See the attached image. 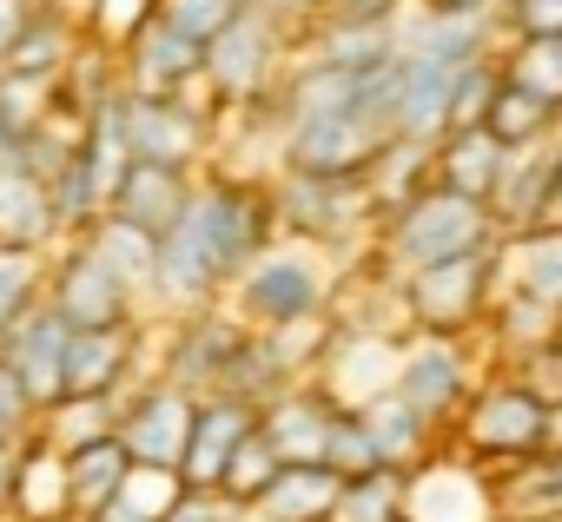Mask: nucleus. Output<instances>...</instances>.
I'll list each match as a JSON object with an SVG mask.
<instances>
[{"mask_svg": "<svg viewBox=\"0 0 562 522\" xmlns=\"http://www.w3.org/2000/svg\"><path fill=\"white\" fill-rule=\"evenodd\" d=\"M225 305L251 325V331H278V325H305V318H331L338 305V272H331V251L312 238L278 231L251 265L232 279Z\"/></svg>", "mask_w": 562, "mask_h": 522, "instance_id": "1", "label": "nucleus"}, {"mask_svg": "<svg viewBox=\"0 0 562 522\" xmlns=\"http://www.w3.org/2000/svg\"><path fill=\"white\" fill-rule=\"evenodd\" d=\"M496 238H503V225H496V212H490L483 198H470V192L430 179L417 198H404V205L378 225V265H384L391 279H411V272H424V265H443V258L483 251V245H496Z\"/></svg>", "mask_w": 562, "mask_h": 522, "instance_id": "2", "label": "nucleus"}, {"mask_svg": "<svg viewBox=\"0 0 562 522\" xmlns=\"http://www.w3.org/2000/svg\"><path fill=\"white\" fill-rule=\"evenodd\" d=\"M299 60V27L285 14H271L265 0H251V8L205 41V93L218 113H245V106H271L278 87H285Z\"/></svg>", "mask_w": 562, "mask_h": 522, "instance_id": "3", "label": "nucleus"}, {"mask_svg": "<svg viewBox=\"0 0 562 522\" xmlns=\"http://www.w3.org/2000/svg\"><path fill=\"white\" fill-rule=\"evenodd\" d=\"M450 436H457V456H470L483 469H516L549 450V390L536 377H496V384L470 390Z\"/></svg>", "mask_w": 562, "mask_h": 522, "instance_id": "4", "label": "nucleus"}, {"mask_svg": "<svg viewBox=\"0 0 562 522\" xmlns=\"http://www.w3.org/2000/svg\"><path fill=\"white\" fill-rule=\"evenodd\" d=\"M120 126H126V146L133 159H153V166H186V172H205L218 166V139H225V113L212 106V93H120Z\"/></svg>", "mask_w": 562, "mask_h": 522, "instance_id": "5", "label": "nucleus"}, {"mask_svg": "<svg viewBox=\"0 0 562 522\" xmlns=\"http://www.w3.org/2000/svg\"><path fill=\"white\" fill-rule=\"evenodd\" d=\"M503 245V238H496ZM496 245L483 251H463V258H443V265H424L404 285V318L411 331H437V338H470L490 325L496 311V292H503V265H496Z\"/></svg>", "mask_w": 562, "mask_h": 522, "instance_id": "6", "label": "nucleus"}, {"mask_svg": "<svg viewBox=\"0 0 562 522\" xmlns=\"http://www.w3.org/2000/svg\"><path fill=\"white\" fill-rule=\"evenodd\" d=\"M271 198H278V231L312 238V245H325V251H338V245H351V238H378L371 179H331V172L278 166V172H271Z\"/></svg>", "mask_w": 562, "mask_h": 522, "instance_id": "7", "label": "nucleus"}, {"mask_svg": "<svg viewBox=\"0 0 562 522\" xmlns=\"http://www.w3.org/2000/svg\"><path fill=\"white\" fill-rule=\"evenodd\" d=\"M245 338H251V325L232 305H205V311H186V318H153V371L212 397V390H225Z\"/></svg>", "mask_w": 562, "mask_h": 522, "instance_id": "8", "label": "nucleus"}, {"mask_svg": "<svg viewBox=\"0 0 562 522\" xmlns=\"http://www.w3.org/2000/svg\"><path fill=\"white\" fill-rule=\"evenodd\" d=\"M47 305H54L74 331H113V325H139V318H153L146 298L106 265V258H100L87 238H60V245H54Z\"/></svg>", "mask_w": 562, "mask_h": 522, "instance_id": "9", "label": "nucleus"}, {"mask_svg": "<svg viewBox=\"0 0 562 522\" xmlns=\"http://www.w3.org/2000/svg\"><path fill=\"white\" fill-rule=\"evenodd\" d=\"M192 417H199V390L172 384L166 371H146L126 397H120V443L133 450V463H186L192 443Z\"/></svg>", "mask_w": 562, "mask_h": 522, "instance_id": "10", "label": "nucleus"}, {"mask_svg": "<svg viewBox=\"0 0 562 522\" xmlns=\"http://www.w3.org/2000/svg\"><path fill=\"white\" fill-rule=\"evenodd\" d=\"M404 404H417L437 430H450L476 390L470 377V351L463 338H437V331H411L404 338V358H397V384H391Z\"/></svg>", "mask_w": 562, "mask_h": 522, "instance_id": "11", "label": "nucleus"}, {"mask_svg": "<svg viewBox=\"0 0 562 522\" xmlns=\"http://www.w3.org/2000/svg\"><path fill=\"white\" fill-rule=\"evenodd\" d=\"M67 344H74V325L47 298L27 318H14L8 331H0V364L14 371V384L27 390L34 410H47V404L67 397Z\"/></svg>", "mask_w": 562, "mask_h": 522, "instance_id": "12", "label": "nucleus"}, {"mask_svg": "<svg viewBox=\"0 0 562 522\" xmlns=\"http://www.w3.org/2000/svg\"><path fill=\"white\" fill-rule=\"evenodd\" d=\"M120 80L133 93H199L205 87V41L179 34L166 14L146 21L133 34V47L120 54Z\"/></svg>", "mask_w": 562, "mask_h": 522, "instance_id": "13", "label": "nucleus"}, {"mask_svg": "<svg viewBox=\"0 0 562 522\" xmlns=\"http://www.w3.org/2000/svg\"><path fill=\"white\" fill-rule=\"evenodd\" d=\"M338 410L345 404L318 377H299V384H285V390L258 410V430L278 443V456H285V463H325L331 430H338Z\"/></svg>", "mask_w": 562, "mask_h": 522, "instance_id": "14", "label": "nucleus"}, {"mask_svg": "<svg viewBox=\"0 0 562 522\" xmlns=\"http://www.w3.org/2000/svg\"><path fill=\"white\" fill-rule=\"evenodd\" d=\"M251 430H258V404H251V397H232V390L199 397L192 443H186V463H179L186 489H218L225 469H232V456H238V443H245Z\"/></svg>", "mask_w": 562, "mask_h": 522, "instance_id": "15", "label": "nucleus"}, {"mask_svg": "<svg viewBox=\"0 0 562 522\" xmlns=\"http://www.w3.org/2000/svg\"><path fill=\"white\" fill-rule=\"evenodd\" d=\"M457 80H463V67H450V60H417V54H397V139L437 146V139L450 133Z\"/></svg>", "mask_w": 562, "mask_h": 522, "instance_id": "16", "label": "nucleus"}, {"mask_svg": "<svg viewBox=\"0 0 562 522\" xmlns=\"http://www.w3.org/2000/svg\"><path fill=\"white\" fill-rule=\"evenodd\" d=\"M8 522H80L74 515V476H67V450L47 443L41 430L21 450V476L8 496Z\"/></svg>", "mask_w": 562, "mask_h": 522, "instance_id": "17", "label": "nucleus"}, {"mask_svg": "<svg viewBox=\"0 0 562 522\" xmlns=\"http://www.w3.org/2000/svg\"><path fill=\"white\" fill-rule=\"evenodd\" d=\"M0 245H60V212H54V185L47 172H34L27 159L0 166Z\"/></svg>", "mask_w": 562, "mask_h": 522, "instance_id": "18", "label": "nucleus"}, {"mask_svg": "<svg viewBox=\"0 0 562 522\" xmlns=\"http://www.w3.org/2000/svg\"><path fill=\"white\" fill-rule=\"evenodd\" d=\"M496 265H503V292H522V298L562 311V225L503 231Z\"/></svg>", "mask_w": 562, "mask_h": 522, "instance_id": "19", "label": "nucleus"}, {"mask_svg": "<svg viewBox=\"0 0 562 522\" xmlns=\"http://www.w3.org/2000/svg\"><path fill=\"white\" fill-rule=\"evenodd\" d=\"M192 185H199V172H186V166L133 159L126 179H120V192H113V212L133 218V225H146V231H172L186 218V205H192Z\"/></svg>", "mask_w": 562, "mask_h": 522, "instance_id": "20", "label": "nucleus"}, {"mask_svg": "<svg viewBox=\"0 0 562 522\" xmlns=\"http://www.w3.org/2000/svg\"><path fill=\"white\" fill-rule=\"evenodd\" d=\"M345 496V476L331 463H285L271 476V489L251 502L258 522H331Z\"/></svg>", "mask_w": 562, "mask_h": 522, "instance_id": "21", "label": "nucleus"}, {"mask_svg": "<svg viewBox=\"0 0 562 522\" xmlns=\"http://www.w3.org/2000/svg\"><path fill=\"white\" fill-rule=\"evenodd\" d=\"M80 47H87V14L74 8V0H41V8L27 14V27H21V41H14V54H8V67L60 80L80 60Z\"/></svg>", "mask_w": 562, "mask_h": 522, "instance_id": "22", "label": "nucleus"}, {"mask_svg": "<svg viewBox=\"0 0 562 522\" xmlns=\"http://www.w3.org/2000/svg\"><path fill=\"white\" fill-rule=\"evenodd\" d=\"M509 159H516V152H509L490 126H457V133L437 139V179L457 185V192H470V198H483V205L496 198Z\"/></svg>", "mask_w": 562, "mask_h": 522, "instance_id": "23", "label": "nucleus"}, {"mask_svg": "<svg viewBox=\"0 0 562 522\" xmlns=\"http://www.w3.org/2000/svg\"><path fill=\"white\" fill-rule=\"evenodd\" d=\"M555 166H562V146H522V152L509 159V172H503V185H496V198H490V212H496L503 231H529V225L549 218Z\"/></svg>", "mask_w": 562, "mask_h": 522, "instance_id": "24", "label": "nucleus"}, {"mask_svg": "<svg viewBox=\"0 0 562 522\" xmlns=\"http://www.w3.org/2000/svg\"><path fill=\"white\" fill-rule=\"evenodd\" d=\"M364 410V423H371V436H378V456L391 463V469H424L430 456H437V423L417 410V404H404L397 390H378L371 404H358Z\"/></svg>", "mask_w": 562, "mask_h": 522, "instance_id": "25", "label": "nucleus"}, {"mask_svg": "<svg viewBox=\"0 0 562 522\" xmlns=\"http://www.w3.org/2000/svg\"><path fill=\"white\" fill-rule=\"evenodd\" d=\"M106 265L139 292V298H153V272H159V231H146V225H133V218H120V212H100L87 231H80Z\"/></svg>", "mask_w": 562, "mask_h": 522, "instance_id": "26", "label": "nucleus"}, {"mask_svg": "<svg viewBox=\"0 0 562 522\" xmlns=\"http://www.w3.org/2000/svg\"><path fill=\"white\" fill-rule=\"evenodd\" d=\"M67 476H74V515L93 522V515L126 489V476H133V450H126L120 436L80 443V450H67Z\"/></svg>", "mask_w": 562, "mask_h": 522, "instance_id": "27", "label": "nucleus"}, {"mask_svg": "<svg viewBox=\"0 0 562 522\" xmlns=\"http://www.w3.org/2000/svg\"><path fill=\"white\" fill-rule=\"evenodd\" d=\"M555 120H562V106H549L542 93H529V87L509 80V73H503V87H496V100H490V113H483V126H490L509 152H522V146H555Z\"/></svg>", "mask_w": 562, "mask_h": 522, "instance_id": "28", "label": "nucleus"}, {"mask_svg": "<svg viewBox=\"0 0 562 522\" xmlns=\"http://www.w3.org/2000/svg\"><path fill=\"white\" fill-rule=\"evenodd\" d=\"M67 106L54 73H27V67H0V133L8 139H34L41 126H54V113Z\"/></svg>", "mask_w": 562, "mask_h": 522, "instance_id": "29", "label": "nucleus"}, {"mask_svg": "<svg viewBox=\"0 0 562 522\" xmlns=\"http://www.w3.org/2000/svg\"><path fill=\"white\" fill-rule=\"evenodd\" d=\"M331 522H411V469H364V476H345V496H338V515Z\"/></svg>", "mask_w": 562, "mask_h": 522, "instance_id": "30", "label": "nucleus"}, {"mask_svg": "<svg viewBox=\"0 0 562 522\" xmlns=\"http://www.w3.org/2000/svg\"><path fill=\"white\" fill-rule=\"evenodd\" d=\"M41 436H47V443H60V450H80V443L120 436V397L67 390L60 404H47V410H41Z\"/></svg>", "mask_w": 562, "mask_h": 522, "instance_id": "31", "label": "nucleus"}, {"mask_svg": "<svg viewBox=\"0 0 562 522\" xmlns=\"http://www.w3.org/2000/svg\"><path fill=\"white\" fill-rule=\"evenodd\" d=\"M47 272H54V251L41 245H0V331L14 318H27L47 298Z\"/></svg>", "mask_w": 562, "mask_h": 522, "instance_id": "32", "label": "nucleus"}, {"mask_svg": "<svg viewBox=\"0 0 562 522\" xmlns=\"http://www.w3.org/2000/svg\"><path fill=\"white\" fill-rule=\"evenodd\" d=\"M54 185V212H60V238H80L100 212H113V198H106V185L93 179V166H87V152L74 146L67 159H60V172L47 179Z\"/></svg>", "mask_w": 562, "mask_h": 522, "instance_id": "33", "label": "nucleus"}, {"mask_svg": "<svg viewBox=\"0 0 562 522\" xmlns=\"http://www.w3.org/2000/svg\"><path fill=\"white\" fill-rule=\"evenodd\" d=\"M503 496H509V509H516V515L562 522V450H542V456L516 463V469H509V483H503Z\"/></svg>", "mask_w": 562, "mask_h": 522, "instance_id": "34", "label": "nucleus"}, {"mask_svg": "<svg viewBox=\"0 0 562 522\" xmlns=\"http://www.w3.org/2000/svg\"><path fill=\"white\" fill-rule=\"evenodd\" d=\"M503 73H509V80H522L529 93H542L549 106H562V34H529V41H509Z\"/></svg>", "mask_w": 562, "mask_h": 522, "instance_id": "35", "label": "nucleus"}, {"mask_svg": "<svg viewBox=\"0 0 562 522\" xmlns=\"http://www.w3.org/2000/svg\"><path fill=\"white\" fill-rule=\"evenodd\" d=\"M87 41L106 54H126L146 21H159V0H87Z\"/></svg>", "mask_w": 562, "mask_h": 522, "instance_id": "36", "label": "nucleus"}, {"mask_svg": "<svg viewBox=\"0 0 562 522\" xmlns=\"http://www.w3.org/2000/svg\"><path fill=\"white\" fill-rule=\"evenodd\" d=\"M278 469H285L278 443H271L265 430H251V436L238 443V456H232V469H225V483H218V489H225L232 502H258V496L271 489V476H278Z\"/></svg>", "mask_w": 562, "mask_h": 522, "instance_id": "37", "label": "nucleus"}, {"mask_svg": "<svg viewBox=\"0 0 562 522\" xmlns=\"http://www.w3.org/2000/svg\"><path fill=\"white\" fill-rule=\"evenodd\" d=\"M325 463L338 469V476H364V469H378L384 456H378V436H371V423H364V410H338V430H331V450H325Z\"/></svg>", "mask_w": 562, "mask_h": 522, "instance_id": "38", "label": "nucleus"}, {"mask_svg": "<svg viewBox=\"0 0 562 522\" xmlns=\"http://www.w3.org/2000/svg\"><path fill=\"white\" fill-rule=\"evenodd\" d=\"M251 8V0H159V14L179 27V34H192V41H212V34H225L238 14Z\"/></svg>", "mask_w": 562, "mask_h": 522, "instance_id": "39", "label": "nucleus"}, {"mask_svg": "<svg viewBox=\"0 0 562 522\" xmlns=\"http://www.w3.org/2000/svg\"><path fill=\"white\" fill-rule=\"evenodd\" d=\"M503 27H509V41L562 34V0H503Z\"/></svg>", "mask_w": 562, "mask_h": 522, "instance_id": "40", "label": "nucleus"}, {"mask_svg": "<svg viewBox=\"0 0 562 522\" xmlns=\"http://www.w3.org/2000/svg\"><path fill=\"white\" fill-rule=\"evenodd\" d=\"M41 430V410L27 404V390L14 384V371L0 364V436H34Z\"/></svg>", "mask_w": 562, "mask_h": 522, "instance_id": "41", "label": "nucleus"}, {"mask_svg": "<svg viewBox=\"0 0 562 522\" xmlns=\"http://www.w3.org/2000/svg\"><path fill=\"white\" fill-rule=\"evenodd\" d=\"M225 489H186L172 509H166V522H225Z\"/></svg>", "mask_w": 562, "mask_h": 522, "instance_id": "42", "label": "nucleus"}, {"mask_svg": "<svg viewBox=\"0 0 562 522\" xmlns=\"http://www.w3.org/2000/svg\"><path fill=\"white\" fill-rule=\"evenodd\" d=\"M318 14H345V21H397L404 0H325Z\"/></svg>", "mask_w": 562, "mask_h": 522, "instance_id": "43", "label": "nucleus"}, {"mask_svg": "<svg viewBox=\"0 0 562 522\" xmlns=\"http://www.w3.org/2000/svg\"><path fill=\"white\" fill-rule=\"evenodd\" d=\"M34 8H41V0H0V67H8V54H14V41H21Z\"/></svg>", "mask_w": 562, "mask_h": 522, "instance_id": "44", "label": "nucleus"}, {"mask_svg": "<svg viewBox=\"0 0 562 522\" xmlns=\"http://www.w3.org/2000/svg\"><path fill=\"white\" fill-rule=\"evenodd\" d=\"M21 450H27V436H0V515H8V496L21 476Z\"/></svg>", "mask_w": 562, "mask_h": 522, "instance_id": "45", "label": "nucleus"}, {"mask_svg": "<svg viewBox=\"0 0 562 522\" xmlns=\"http://www.w3.org/2000/svg\"><path fill=\"white\" fill-rule=\"evenodd\" d=\"M265 8H271V14H285L292 27H305V21H318V8H325V0H265Z\"/></svg>", "mask_w": 562, "mask_h": 522, "instance_id": "46", "label": "nucleus"}, {"mask_svg": "<svg viewBox=\"0 0 562 522\" xmlns=\"http://www.w3.org/2000/svg\"><path fill=\"white\" fill-rule=\"evenodd\" d=\"M424 8H450V14H503V0H424Z\"/></svg>", "mask_w": 562, "mask_h": 522, "instance_id": "47", "label": "nucleus"}, {"mask_svg": "<svg viewBox=\"0 0 562 522\" xmlns=\"http://www.w3.org/2000/svg\"><path fill=\"white\" fill-rule=\"evenodd\" d=\"M549 450H562V397H549Z\"/></svg>", "mask_w": 562, "mask_h": 522, "instance_id": "48", "label": "nucleus"}, {"mask_svg": "<svg viewBox=\"0 0 562 522\" xmlns=\"http://www.w3.org/2000/svg\"><path fill=\"white\" fill-rule=\"evenodd\" d=\"M542 225H562V166H555V192H549V218Z\"/></svg>", "mask_w": 562, "mask_h": 522, "instance_id": "49", "label": "nucleus"}, {"mask_svg": "<svg viewBox=\"0 0 562 522\" xmlns=\"http://www.w3.org/2000/svg\"><path fill=\"white\" fill-rule=\"evenodd\" d=\"M74 8H87V0H74Z\"/></svg>", "mask_w": 562, "mask_h": 522, "instance_id": "50", "label": "nucleus"}, {"mask_svg": "<svg viewBox=\"0 0 562 522\" xmlns=\"http://www.w3.org/2000/svg\"><path fill=\"white\" fill-rule=\"evenodd\" d=\"M555 344H562V331H555Z\"/></svg>", "mask_w": 562, "mask_h": 522, "instance_id": "51", "label": "nucleus"}, {"mask_svg": "<svg viewBox=\"0 0 562 522\" xmlns=\"http://www.w3.org/2000/svg\"><path fill=\"white\" fill-rule=\"evenodd\" d=\"M0 522H8V515H0Z\"/></svg>", "mask_w": 562, "mask_h": 522, "instance_id": "52", "label": "nucleus"}]
</instances>
